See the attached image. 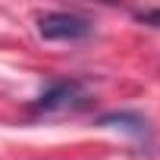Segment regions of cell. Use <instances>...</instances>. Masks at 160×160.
I'll return each instance as SVG.
<instances>
[{
	"mask_svg": "<svg viewBox=\"0 0 160 160\" xmlns=\"http://www.w3.org/2000/svg\"><path fill=\"white\" fill-rule=\"evenodd\" d=\"M91 104V94L82 78H53V82L28 104L32 116H57V113H75Z\"/></svg>",
	"mask_w": 160,
	"mask_h": 160,
	"instance_id": "6da1fadb",
	"label": "cell"
},
{
	"mask_svg": "<svg viewBox=\"0 0 160 160\" xmlns=\"http://www.w3.org/2000/svg\"><path fill=\"white\" fill-rule=\"evenodd\" d=\"M38 35L44 41H85L94 35V22L78 13L53 10V13L38 16Z\"/></svg>",
	"mask_w": 160,
	"mask_h": 160,
	"instance_id": "7a4b0ae2",
	"label": "cell"
},
{
	"mask_svg": "<svg viewBox=\"0 0 160 160\" xmlns=\"http://www.w3.org/2000/svg\"><path fill=\"white\" fill-rule=\"evenodd\" d=\"M94 122H98L101 129H119V132L132 135L135 141H151V126H148V119H144L141 113H135V110H110V113L98 116Z\"/></svg>",
	"mask_w": 160,
	"mask_h": 160,
	"instance_id": "3957f363",
	"label": "cell"
},
{
	"mask_svg": "<svg viewBox=\"0 0 160 160\" xmlns=\"http://www.w3.org/2000/svg\"><path fill=\"white\" fill-rule=\"evenodd\" d=\"M132 16H135V22H141V25L160 28V7H154V10H132Z\"/></svg>",
	"mask_w": 160,
	"mask_h": 160,
	"instance_id": "277c9868",
	"label": "cell"
}]
</instances>
